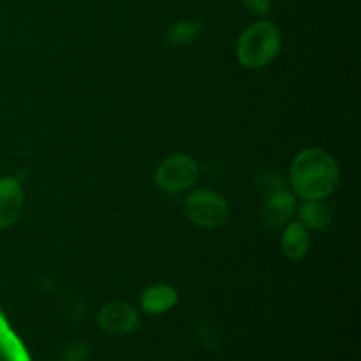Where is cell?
<instances>
[{
    "mask_svg": "<svg viewBox=\"0 0 361 361\" xmlns=\"http://www.w3.org/2000/svg\"><path fill=\"white\" fill-rule=\"evenodd\" d=\"M338 166L328 152L321 148H305L291 164L289 187L293 194L305 201L326 200L337 189Z\"/></svg>",
    "mask_w": 361,
    "mask_h": 361,
    "instance_id": "6da1fadb",
    "label": "cell"
},
{
    "mask_svg": "<svg viewBox=\"0 0 361 361\" xmlns=\"http://www.w3.org/2000/svg\"><path fill=\"white\" fill-rule=\"evenodd\" d=\"M281 32L270 21H257L243 30L236 44L240 63L249 69H261L277 59L281 51Z\"/></svg>",
    "mask_w": 361,
    "mask_h": 361,
    "instance_id": "7a4b0ae2",
    "label": "cell"
},
{
    "mask_svg": "<svg viewBox=\"0 0 361 361\" xmlns=\"http://www.w3.org/2000/svg\"><path fill=\"white\" fill-rule=\"evenodd\" d=\"M200 178V168L189 155H171L155 171V185L164 194H182Z\"/></svg>",
    "mask_w": 361,
    "mask_h": 361,
    "instance_id": "3957f363",
    "label": "cell"
},
{
    "mask_svg": "<svg viewBox=\"0 0 361 361\" xmlns=\"http://www.w3.org/2000/svg\"><path fill=\"white\" fill-rule=\"evenodd\" d=\"M185 214L200 228H219L229 217V207L222 196L212 190H197L187 196Z\"/></svg>",
    "mask_w": 361,
    "mask_h": 361,
    "instance_id": "277c9868",
    "label": "cell"
},
{
    "mask_svg": "<svg viewBox=\"0 0 361 361\" xmlns=\"http://www.w3.org/2000/svg\"><path fill=\"white\" fill-rule=\"evenodd\" d=\"M97 323L106 334L115 335H127L134 331L140 323L136 309L126 302H111L106 303L97 314Z\"/></svg>",
    "mask_w": 361,
    "mask_h": 361,
    "instance_id": "5b68a950",
    "label": "cell"
},
{
    "mask_svg": "<svg viewBox=\"0 0 361 361\" xmlns=\"http://www.w3.org/2000/svg\"><path fill=\"white\" fill-rule=\"evenodd\" d=\"M23 214V190L18 178H0V228H11Z\"/></svg>",
    "mask_w": 361,
    "mask_h": 361,
    "instance_id": "8992f818",
    "label": "cell"
},
{
    "mask_svg": "<svg viewBox=\"0 0 361 361\" xmlns=\"http://www.w3.org/2000/svg\"><path fill=\"white\" fill-rule=\"evenodd\" d=\"M296 212V197L291 190H284L275 196L267 197L263 204V224L270 229H281L293 219Z\"/></svg>",
    "mask_w": 361,
    "mask_h": 361,
    "instance_id": "52a82bcc",
    "label": "cell"
},
{
    "mask_svg": "<svg viewBox=\"0 0 361 361\" xmlns=\"http://www.w3.org/2000/svg\"><path fill=\"white\" fill-rule=\"evenodd\" d=\"M176 302H178V293L171 286L166 284L150 286L141 295V307H143L145 312L154 314V316L171 310L176 305Z\"/></svg>",
    "mask_w": 361,
    "mask_h": 361,
    "instance_id": "ba28073f",
    "label": "cell"
},
{
    "mask_svg": "<svg viewBox=\"0 0 361 361\" xmlns=\"http://www.w3.org/2000/svg\"><path fill=\"white\" fill-rule=\"evenodd\" d=\"M284 228V235H282L281 240L282 252H284V256L288 257V259H302V257L309 252V233H307V229L303 228L300 222H289Z\"/></svg>",
    "mask_w": 361,
    "mask_h": 361,
    "instance_id": "9c48e42d",
    "label": "cell"
},
{
    "mask_svg": "<svg viewBox=\"0 0 361 361\" xmlns=\"http://www.w3.org/2000/svg\"><path fill=\"white\" fill-rule=\"evenodd\" d=\"M300 224L305 229H312V231H321V229L328 228L331 222V210L323 200L319 201H305L298 210Z\"/></svg>",
    "mask_w": 361,
    "mask_h": 361,
    "instance_id": "30bf717a",
    "label": "cell"
},
{
    "mask_svg": "<svg viewBox=\"0 0 361 361\" xmlns=\"http://www.w3.org/2000/svg\"><path fill=\"white\" fill-rule=\"evenodd\" d=\"M0 353L6 361H32L27 348L9 326L2 312H0Z\"/></svg>",
    "mask_w": 361,
    "mask_h": 361,
    "instance_id": "8fae6325",
    "label": "cell"
},
{
    "mask_svg": "<svg viewBox=\"0 0 361 361\" xmlns=\"http://www.w3.org/2000/svg\"><path fill=\"white\" fill-rule=\"evenodd\" d=\"M203 32V21L200 20H185L171 25L166 32V42L173 48H182L196 41Z\"/></svg>",
    "mask_w": 361,
    "mask_h": 361,
    "instance_id": "7c38bea8",
    "label": "cell"
},
{
    "mask_svg": "<svg viewBox=\"0 0 361 361\" xmlns=\"http://www.w3.org/2000/svg\"><path fill=\"white\" fill-rule=\"evenodd\" d=\"M256 189L257 192L267 200V197L275 196V194L289 190V180L284 178L281 173L268 171L263 173V175L256 180Z\"/></svg>",
    "mask_w": 361,
    "mask_h": 361,
    "instance_id": "4fadbf2b",
    "label": "cell"
},
{
    "mask_svg": "<svg viewBox=\"0 0 361 361\" xmlns=\"http://www.w3.org/2000/svg\"><path fill=\"white\" fill-rule=\"evenodd\" d=\"M88 353H90L88 344H85V342H74V344L66 345V348L59 353L55 361H85Z\"/></svg>",
    "mask_w": 361,
    "mask_h": 361,
    "instance_id": "5bb4252c",
    "label": "cell"
},
{
    "mask_svg": "<svg viewBox=\"0 0 361 361\" xmlns=\"http://www.w3.org/2000/svg\"><path fill=\"white\" fill-rule=\"evenodd\" d=\"M197 334H200V338L203 341V344L207 345L208 349H217L219 338H217V334H215L214 328L208 326V324H203Z\"/></svg>",
    "mask_w": 361,
    "mask_h": 361,
    "instance_id": "9a60e30c",
    "label": "cell"
},
{
    "mask_svg": "<svg viewBox=\"0 0 361 361\" xmlns=\"http://www.w3.org/2000/svg\"><path fill=\"white\" fill-rule=\"evenodd\" d=\"M243 6L250 11V13L257 14V16H264L268 14L271 6V0H242Z\"/></svg>",
    "mask_w": 361,
    "mask_h": 361,
    "instance_id": "2e32d148",
    "label": "cell"
}]
</instances>
